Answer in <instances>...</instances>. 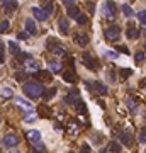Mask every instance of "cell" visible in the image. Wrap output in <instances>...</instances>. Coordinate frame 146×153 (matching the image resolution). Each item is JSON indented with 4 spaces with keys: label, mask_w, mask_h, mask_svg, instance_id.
<instances>
[{
    "label": "cell",
    "mask_w": 146,
    "mask_h": 153,
    "mask_svg": "<svg viewBox=\"0 0 146 153\" xmlns=\"http://www.w3.org/2000/svg\"><path fill=\"white\" fill-rule=\"evenodd\" d=\"M22 90H24V94H26L27 97L37 99L44 94V85H42L41 82H37V80H32V82H26L24 87H22Z\"/></svg>",
    "instance_id": "1"
},
{
    "label": "cell",
    "mask_w": 146,
    "mask_h": 153,
    "mask_svg": "<svg viewBox=\"0 0 146 153\" xmlns=\"http://www.w3.org/2000/svg\"><path fill=\"white\" fill-rule=\"evenodd\" d=\"M46 48H48L51 53H55V55H60V56L65 55V48H63V44H61V43H56L55 38H48V41H46Z\"/></svg>",
    "instance_id": "2"
},
{
    "label": "cell",
    "mask_w": 146,
    "mask_h": 153,
    "mask_svg": "<svg viewBox=\"0 0 146 153\" xmlns=\"http://www.w3.org/2000/svg\"><path fill=\"white\" fill-rule=\"evenodd\" d=\"M121 38V29L117 26H109L105 29V39L107 41H117Z\"/></svg>",
    "instance_id": "3"
},
{
    "label": "cell",
    "mask_w": 146,
    "mask_h": 153,
    "mask_svg": "<svg viewBox=\"0 0 146 153\" xmlns=\"http://www.w3.org/2000/svg\"><path fill=\"white\" fill-rule=\"evenodd\" d=\"M37 82H51L53 80V75H51V71H46V70H34V73H32Z\"/></svg>",
    "instance_id": "4"
},
{
    "label": "cell",
    "mask_w": 146,
    "mask_h": 153,
    "mask_svg": "<svg viewBox=\"0 0 146 153\" xmlns=\"http://www.w3.org/2000/svg\"><path fill=\"white\" fill-rule=\"evenodd\" d=\"M82 61H83V65L88 70H92V71H95V70L99 68V65H97V61H95V58H93L92 55H88V53H83V55H82Z\"/></svg>",
    "instance_id": "5"
},
{
    "label": "cell",
    "mask_w": 146,
    "mask_h": 153,
    "mask_svg": "<svg viewBox=\"0 0 146 153\" xmlns=\"http://www.w3.org/2000/svg\"><path fill=\"white\" fill-rule=\"evenodd\" d=\"M116 10H117V7H116V4L112 2V0H107V2H104V5H102V12H104L105 17H114V14H116Z\"/></svg>",
    "instance_id": "6"
},
{
    "label": "cell",
    "mask_w": 146,
    "mask_h": 153,
    "mask_svg": "<svg viewBox=\"0 0 146 153\" xmlns=\"http://www.w3.org/2000/svg\"><path fill=\"white\" fill-rule=\"evenodd\" d=\"M2 143H4V146H7V148H14V146H17V143H19V136L14 134V133H9V134L4 136Z\"/></svg>",
    "instance_id": "7"
},
{
    "label": "cell",
    "mask_w": 146,
    "mask_h": 153,
    "mask_svg": "<svg viewBox=\"0 0 146 153\" xmlns=\"http://www.w3.org/2000/svg\"><path fill=\"white\" fill-rule=\"evenodd\" d=\"M58 29H60V32L63 36L70 34V24H68V19L66 17H60L58 19Z\"/></svg>",
    "instance_id": "8"
},
{
    "label": "cell",
    "mask_w": 146,
    "mask_h": 153,
    "mask_svg": "<svg viewBox=\"0 0 146 153\" xmlns=\"http://www.w3.org/2000/svg\"><path fill=\"white\" fill-rule=\"evenodd\" d=\"M15 104L19 105V107H22L26 112H32V111H34L32 104H31L29 100H26V99H22V97H15Z\"/></svg>",
    "instance_id": "9"
},
{
    "label": "cell",
    "mask_w": 146,
    "mask_h": 153,
    "mask_svg": "<svg viewBox=\"0 0 146 153\" xmlns=\"http://www.w3.org/2000/svg\"><path fill=\"white\" fill-rule=\"evenodd\" d=\"M73 41L77 43V46H87V43H88V38H87V34L85 32H75L73 34Z\"/></svg>",
    "instance_id": "10"
},
{
    "label": "cell",
    "mask_w": 146,
    "mask_h": 153,
    "mask_svg": "<svg viewBox=\"0 0 146 153\" xmlns=\"http://www.w3.org/2000/svg\"><path fill=\"white\" fill-rule=\"evenodd\" d=\"M26 32L27 34H31V36H36L37 34V27H36V22H34V19H26Z\"/></svg>",
    "instance_id": "11"
},
{
    "label": "cell",
    "mask_w": 146,
    "mask_h": 153,
    "mask_svg": "<svg viewBox=\"0 0 146 153\" xmlns=\"http://www.w3.org/2000/svg\"><path fill=\"white\" fill-rule=\"evenodd\" d=\"M0 7L4 9V10L12 12V10L17 9V2H15V0H0Z\"/></svg>",
    "instance_id": "12"
},
{
    "label": "cell",
    "mask_w": 146,
    "mask_h": 153,
    "mask_svg": "<svg viewBox=\"0 0 146 153\" xmlns=\"http://www.w3.org/2000/svg\"><path fill=\"white\" fill-rule=\"evenodd\" d=\"M63 80L68 82V84H75L77 82V73L73 70H65L63 71Z\"/></svg>",
    "instance_id": "13"
},
{
    "label": "cell",
    "mask_w": 146,
    "mask_h": 153,
    "mask_svg": "<svg viewBox=\"0 0 146 153\" xmlns=\"http://www.w3.org/2000/svg\"><path fill=\"white\" fill-rule=\"evenodd\" d=\"M90 85H93V87H90V89H93L95 92L102 94V95H105V94L109 92V89H107L104 84H100V82H90Z\"/></svg>",
    "instance_id": "14"
},
{
    "label": "cell",
    "mask_w": 146,
    "mask_h": 153,
    "mask_svg": "<svg viewBox=\"0 0 146 153\" xmlns=\"http://www.w3.org/2000/svg\"><path fill=\"white\" fill-rule=\"evenodd\" d=\"M32 14H34V17L37 19V21H46L48 19V14L42 10V9H39V7H32Z\"/></svg>",
    "instance_id": "15"
},
{
    "label": "cell",
    "mask_w": 146,
    "mask_h": 153,
    "mask_svg": "<svg viewBox=\"0 0 146 153\" xmlns=\"http://www.w3.org/2000/svg\"><path fill=\"white\" fill-rule=\"evenodd\" d=\"M77 100H78V92L75 90V89H73V90H71L68 95L65 97V102H66V104H70V105H75V102H77Z\"/></svg>",
    "instance_id": "16"
},
{
    "label": "cell",
    "mask_w": 146,
    "mask_h": 153,
    "mask_svg": "<svg viewBox=\"0 0 146 153\" xmlns=\"http://www.w3.org/2000/svg\"><path fill=\"white\" fill-rule=\"evenodd\" d=\"M27 139L34 145V143H37V141H41V133L36 131V129H31V131L27 133Z\"/></svg>",
    "instance_id": "17"
},
{
    "label": "cell",
    "mask_w": 146,
    "mask_h": 153,
    "mask_svg": "<svg viewBox=\"0 0 146 153\" xmlns=\"http://www.w3.org/2000/svg\"><path fill=\"white\" fill-rule=\"evenodd\" d=\"M37 112H39L41 118H49V116H51V109H49L48 105H44V104L37 107Z\"/></svg>",
    "instance_id": "18"
},
{
    "label": "cell",
    "mask_w": 146,
    "mask_h": 153,
    "mask_svg": "<svg viewBox=\"0 0 146 153\" xmlns=\"http://www.w3.org/2000/svg\"><path fill=\"white\" fill-rule=\"evenodd\" d=\"M126 36H127L129 39H138V38H139V31H138V29H134L132 26H129V29L126 31Z\"/></svg>",
    "instance_id": "19"
},
{
    "label": "cell",
    "mask_w": 146,
    "mask_h": 153,
    "mask_svg": "<svg viewBox=\"0 0 146 153\" xmlns=\"http://www.w3.org/2000/svg\"><path fill=\"white\" fill-rule=\"evenodd\" d=\"M0 95L4 99H12L14 97V92H12V89H9V87H2L0 89Z\"/></svg>",
    "instance_id": "20"
},
{
    "label": "cell",
    "mask_w": 146,
    "mask_h": 153,
    "mask_svg": "<svg viewBox=\"0 0 146 153\" xmlns=\"http://www.w3.org/2000/svg\"><path fill=\"white\" fill-rule=\"evenodd\" d=\"M66 14H68V17H71V19H75L78 15V9H77V5H68V9H66Z\"/></svg>",
    "instance_id": "21"
},
{
    "label": "cell",
    "mask_w": 146,
    "mask_h": 153,
    "mask_svg": "<svg viewBox=\"0 0 146 153\" xmlns=\"http://www.w3.org/2000/svg\"><path fill=\"white\" fill-rule=\"evenodd\" d=\"M121 150H122V148H121V145H119L117 141H112L111 145H109V150H107V152L109 153H121Z\"/></svg>",
    "instance_id": "22"
},
{
    "label": "cell",
    "mask_w": 146,
    "mask_h": 153,
    "mask_svg": "<svg viewBox=\"0 0 146 153\" xmlns=\"http://www.w3.org/2000/svg\"><path fill=\"white\" fill-rule=\"evenodd\" d=\"M27 76H29V73H26V71H15L14 73V78L17 80V82H26Z\"/></svg>",
    "instance_id": "23"
},
{
    "label": "cell",
    "mask_w": 146,
    "mask_h": 153,
    "mask_svg": "<svg viewBox=\"0 0 146 153\" xmlns=\"http://www.w3.org/2000/svg\"><path fill=\"white\" fill-rule=\"evenodd\" d=\"M75 107H77L78 114H87V105H85V102L77 100V102H75Z\"/></svg>",
    "instance_id": "24"
},
{
    "label": "cell",
    "mask_w": 146,
    "mask_h": 153,
    "mask_svg": "<svg viewBox=\"0 0 146 153\" xmlns=\"http://www.w3.org/2000/svg\"><path fill=\"white\" fill-rule=\"evenodd\" d=\"M26 65H27L29 70H39V63L36 61V60H32V58H27Z\"/></svg>",
    "instance_id": "25"
},
{
    "label": "cell",
    "mask_w": 146,
    "mask_h": 153,
    "mask_svg": "<svg viewBox=\"0 0 146 153\" xmlns=\"http://www.w3.org/2000/svg\"><path fill=\"white\" fill-rule=\"evenodd\" d=\"M9 48H10V51H12V55H14V56L21 53V48L17 46V43H15V41H9Z\"/></svg>",
    "instance_id": "26"
},
{
    "label": "cell",
    "mask_w": 146,
    "mask_h": 153,
    "mask_svg": "<svg viewBox=\"0 0 146 153\" xmlns=\"http://www.w3.org/2000/svg\"><path fill=\"white\" fill-rule=\"evenodd\" d=\"M42 10H44V12L49 15L51 12H53V4H51V2H48V0H44V2H42Z\"/></svg>",
    "instance_id": "27"
},
{
    "label": "cell",
    "mask_w": 146,
    "mask_h": 153,
    "mask_svg": "<svg viewBox=\"0 0 146 153\" xmlns=\"http://www.w3.org/2000/svg\"><path fill=\"white\" fill-rule=\"evenodd\" d=\"M75 19H77V22L80 24V26H85V24L88 22V17H87L85 14H80V12H78V15L75 17Z\"/></svg>",
    "instance_id": "28"
},
{
    "label": "cell",
    "mask_w": 146,
    "mask_h": 153,
    "mask_svg": "<svg viewBox=\"0 0 146 153\" xmlns=\"http://www.w3.org/2000/svg\"><path fill=\"white\" fill-rule=\"evenodd\" d=\"M121 141H122V145L131 146V136H129V134H126V133H122V134H121Z\"/></svg>",
    "instance_id": "29"
},
{
    "label": "cell",
    "mask_w": 146,
    "mask_h": 153,
    "mask_svg": "<svg viewBox=\"0 0 146 153\" xmlns=\"http://www.w3.org/2000/svg\"><path fill=\"white\" fill-rule=\"evenodd\" d=\"M134 61L138 63V65H141V63L145 61V51H138L136 56H134Z\"/></svg>",
    "instance_id": "30"
},
{
    "label": "cell",
    "mask_w": 146,
    "mask_h": 153,
    "mask_svg": "<svg viewBox=\"0 0 146 153\" xmlns=\"http://www.w3.org/2000/svg\"><path fill=\"white\" fill-rule=\"evenodd\" d=\"M122 12H124V15H126V17H131V15L134 14V12H132V9L129 7L127 4H124V5H122Z\"/></svg>",
    "instance_id": "31"
},
{
    "label": "cell",
    "mask_w": 146,
    "mask_h": 153,
    "mask_svg": "<svg viewBox=\"0 0 146 153\" xmlns=\"http://www.w3.org/2000/svg\"><path fill=\"white\" fill-rule=\"evenodd\" d=\"M56 95V87H51V89H49L48 92H46V95H44V99H46V100H49V99H53Z\"/></svg>",
    "instance_id": "32"
},
{
    "label": "cell",
    "mask_w": 146,
    "mask_h": 153,
    "mask_svg": "<svg viewBox=\"0 0 146 153\" xmlns=\"http://www.w3.org/2000/svg\"><path fill=\"white\" fill-rule=\"evenodd\" d=\"M9 27H10V22H9V21H2V22H0V32L9 31Z\"/></svg>",
    "instance_id": "33"
},
{
    "label": "cell",
    "mask_w": 146,
    "mask_h": 153,
    "mask_svg": "<svg viewBox=\"0 0 146 153\" xmlns=\"http://www.w3.org/2000/svg\"><path fill=\"white\" fill-rule=\"evenodd\" d=\"M49 66L53 71H61V65L60 63H55V61H49Z\"/></svg>",
    "instance_id": "34"
},
{
    "label": "cell",
    "mask_w": 146,
    "mask_h": 153,
    "mask_svg": "<svg viewBox=\"0 0 146 153\" xmlns=\"http://www.w3.org/2000/svg\"><path fill=\"white\" fill-rule=\"evenodd\" d=\"M131 73H132L131 68H122V70H121V76H122V78H127Z\"/></svg>",
    "instance_id": "35"
},
{
    "label": "cell",
    "mask_w": 146,
    "mask_h": 153,
    "mask_svg": "<svg viewBox=\"0 0 146 153\" xmlns=\"http://www.w3.org/2000/svg\"><path fill=\"white\" fill-rule=\"evenodd\" d=\"M145 139H146V129H145V128H141V131H139V143L143 145V143H145Z\"/></svg>",
    "instance_id": "36"
},
{
    "label": "cell",
    "mask_w": 146,
    "mask_h": 153,
    "mask_svg": "<svg viewBox=\"0 0 146 153\" xmlns=\"http://www.w3.org/2000/svg\"><path fill=\"white\" fill-rule=\"evenodd\" d=\"M85 5H87V9H88V12H90V14L95 12V4H93V2H87Z\"/></svg>",
    "instance_id": "37"
},
{
    "label": "cell",
    "mask_w": 146,
    "mask_h": 153,
    "mask_svg": "<svg viewBox=\"0 0 146 153\" xmlns=\"http://www.w3.org/2000/svg\"><path fill=\"white\" fill-rule=\"evenodd\" d=\"M5 61V56H4V43L0 41V65Z\"/></svg>",
    "instance_id": "38"
},
{
    "label": "cell",
    "mask_w": 146,
    "mask_h": 153,
    "mask_svg": "<svg viewBox=\"0 0 146 153\" xmlns=\"http://www.w3.org/2000/svg\"><path fill=\"white\" fill-rule=\"evenodd\" d=\"M34 145H36V148H34V150H36L37 153H44V150H46V148H44V146H42L41 143H39V141H37V143H34Z\"/></svg>",
    "instance_id": "39"
},
{
    "label": "cell",
    "mask_w": 146,
    "mask_h": 153,
    "mask_svg": "<svg viewBox=\"0 0 146 153\" xmlns=\"http://www.w3.org/2000/svg\"><path fill=\"white\" fill-rule=\"evenodd\" d=\"M138 17H139V22H141V24H145L146 22V12L145 10H141V12L138 14Z\"/></svg>",
    "instance_id": "40"
},
{
    "label": "cell",
    "mask_w": 146,
    "mask_h": 153,
    "mask_svg": "<svg viewBox=\"0 0 146 153\" xmlns=\"http://www.w3.org/2000/svg\"><path fill=\"white\" fill-rule=\"evenodd\" d=\"M117 51L122 53V55H129V49L126 48V46H117Z\"/></svg>",
    "instance_id": "41"
},
{
    "label": "cell",
    "mask_w": 146,
    "mask_h": 153,
    "mask_svg": "<svg viewBox=\"0 0 146 153\" xmlns=\"http://www.w3.org/2000/svg\"><path fill=\"white\" fill-rule=\"evenodd\" d=\"M27 38H29V34L26 32V31H24V32H19V34H17V39H22V41H24V39H27Z\"/></svg>",
    "instance_id": "42"
},
{
    "label": "cell",
    "mask_w": 146,
    "mask_h": 153,
    "mask_svg": "<svg viewBox=\"0 0 146 153\" xmlns=\"http://www.w3.org/2000/svg\"><path fill=\"white\" fill-rule=\"evenodd\" d=\"M126 100H127V105H129V107H131V109H134V107H136V102H134V99H132V97L126 99Z\"/></svg>",
    "instance_id": "43"
},
{
    "label": "cell",
    "mask_w": 146,
    "mask_h": 153,
    "mask_svg": "<svg viewBox=\"0 0 146 153\" xmlns=\"http://www.w3.org/2000/svg\"><path fill=\"white\" fill-rule=\"evenodd\" d=\"M80 153H90V146L83 145V146H82V150H80Z\"/></svg>",
    "instance_id": "44"
},
{
    "label": "cell",
    "mask_w": 146,
    "mask_h": 153,
    "mask_svg": "<svg viewBox=\"0 0 146 153\" xmlns=\"http://www.w3.org/2000/svg\"><path fill=\"white\" fill-rule=\"evenodd\" d=\"M109 80H112V82L116 80V71L114 70H109Z\"/></svg>",
    "instance_id": "45"
},
{
    "label": "cell",
    "mask_w": 146,
    "mask_h": 153,
    "mask_svg": "<svg viewBox=\"0 0 146 153\" xmlns=\"http://www.w3.org/2000/svg\"><path fill=\"white\" fill-rule=\"evenodd\" d=\"M105 56H107V58H117V53H114V51H107Z\"/></svg>",
    "instance_id": "46"
},
{
    "label": "cell",
    "mask_w": 146,
    "mask_h": 153,
    "mask_svg": "<svg viewBox=\"0 0 146 153\" xmlns=\"http://www.w3.org/2000/svg\"><path fill=\"white\" fill-rule=\"evenodd\" d=\"M63 2H65V5H71V4H73L75 0H63Z\"/></svg>",
    "instance_id": "47"
},
{
    "label": "cell",
    "mask_w": 146,
    "mask_h": 153,
    "mask_svg": "<svg viewBox=\"0 0 146 153\" xmlns=\"http://www.w3.org/2000/svg\"><path fill=\"white\" fill-rule=\"evenodd\" d=\"M29 153H37V152H36L34 148H31V150H29Z\"/></svg>",
    "instance_id": "48"
},
{
    "label": "cell",
    "mask_w": 146,
    "mask_h": 153,
    "mask_svg": "<svg viewBox=\"0 0 146 153\" xmlns=\"http://www.w3.org/2000/svg\"><path fill=\"white\" fill-rule=\"evenodd\" d=\"M100 153H109V152H107V150H102V152H100Z\"/></svg>",
    "instance_id": "49"
},
{
    "label": "cell",
    "mask_w": 146,
    "mask_h": 153,
    "mask_svg": "<svg viewBox=\"0 0 146 153\" xmlns=\"http://www.w3.org/2000/svg\"><path fill=\"white\" fill-rule=\"evenodd\" d=\"M10 153H19V152H15V150H12V152H10Z\"/></svg>",
    "instance_id": "50"
},
{
    "label": "cell",
    "mask_w": 146,
    "mask_h": 153,
    "mask_svg": "<svg viewBox=\"0 0 146 153\" xmlns=\"http://www.w3.org/2000/svg\"><path fill=\"white\" fill-rule=\"evenodd\" d=\"M0 121H2V116H0Z\"/></svg>",
    "instance_id": "51"
},
{
    "label": "cell",
    "mask_w": 146,
    "mask_h": 153,
    "mask_svg": "<svg viewBox=\"0 0 146 153\" xmlns=\"http://www.w3.org/2000/svg\"><path fill=\"white\" fill-rule=\"evenodd\" d=\"M70 153H75V152H70Z\"/></svg>",
    "instance_id": "52"
}]
</instances>
